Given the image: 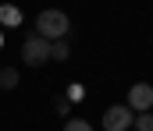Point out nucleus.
Masks as SVG:
<instances>
[{
    "instance_id": "20e7f679",
    "label": "nucleus",
    "mask_w": 153,
    "mask_h": 131,
    "mask_svg": "<svg viewBox=\"0 0 153 131\" xmlns=\"http://www.w3.org/2000/svg\"><path fill=\"white\" fill-rule=\"evenodd\" d=\"M132 121H135V113L128 106H111L103 113V128L107 131H125V128H132Z\"/></svg>"
},
{
    "instance_id": "9b49d317",
    "label": "nucleus",
    "mask_w": 153,
    "mask_h": 131,
    "mask_svg": "<svg viewBox=\"0 0 153 131\" xmlns=\"http://www.w3.org/2000/svg\"><path fill=\"white\" fill-rule=\"evenodd\" d=\"M0 46H4V36H0Z\"/></svg>"
},
{
    "instance_id": "6e6552de",
    "label": "nucleus",
    "mask_w": 153,
    "mask_h": 131,
    "mask_svg": "<svg viewBox=\"0 0 153 131\" xmlns=\"http://www.w3.org/2000/svg\"><path fill=\"white\" fill-rule=\"evenodd\" d=\"M139 131H153V113H135V121H132Z\"/></svg>"
},
{
    "instance_id": "0eeeda50",
    "label": "nucleus",
    "mask_w": 153,
    "mask_h": 131,
    "mask_svg": "<svg viewBox=\"0 0 153 131\" xmlns=\"http://www.w3.org/2000/svg\"><path fill=\"white\" fill-rule=\"evenodd\" d=\"M18 85V71H14V67H4V71H0V89H14Z\"/></svg>"
},
{
    "instance_id": "39448f33",
    "label": "nucleus",
    "mask_w": 153,
    "mask_h": 131,
    "mask_svg": "<svg viewBox=\"0 0 153 131\" xmlns=\"http://www.w3.org/2000/svg\"><path fill=\"white\" fill-rule=\"evenodd\" d=\"M0 25H7V29L22 25V11H18L14 4H4V7H0Z\"/></svg>"
},
{
    "instance_id": "423d86ee",
    "label": "nucleus",
    "mask_w": 153,
    "mask_h": 131,
    "mask_svg": "<svg viewBox=\"0 0 153 131\" xmlns=\"http://www.w3.org/2000/svg\"><path fill=\"white\" fill-rule=\"evenodd\" d=\"M68 53H71V50H68V39L50 43V57H53V60H68Z\"/></svg>"
},
{
    "instance_id": "f03ea898",
    "label": "nucleus",
    "mask_w": 153,
    "mask_h": 131,
    "mask_svg": "<svg viewBox=\"0 0 153 131\" xmlns=\"http://www.w3.org/2000/svg\"><path fill=\"white\" fill-rule=\"evenodd\" d=\"M132 113H150V106H153V85L150 82H139V85H132L128 89V103H125Z\"/></svg>"
},
{
    "instance_id": "f257e3e1",
    "label": "nucleus",
    "mask_w": 153,
    "mask_h": 131,
    "mask_svg": "<svg viewBox=\"0 0 153 131\" xmlns=\"http://www.w3.org/2000/svg\"><path fill=\"white\" fill-rule=\"evenodd\" d=\"M68 29H71V21H68L64 11H43V14L36 18V36H39V39H46V43L64 39Z\"/></svg>"
},
{
    "instance_id": "1a4fd4ad",
    "label": "nucleus",
    "mask_w": 153,
    "mask_h": 131,
    "mask_svg": "<svg viewBox=\"0 0 153 131\" xmlns=\"http://www.w3.org/2000/svg\"><path fill=\"white\" fill-rule=\"evenodd\" d=\"M64 131H93V128H89V121H82V117H71V121L64 124Z\"/></svg>"
},
{
    "instance_id": "9d476101",
    "label": "nucleus",
    "mask_w": 153,
    "mask_h": 131,
    "mask_svg": "<svg viewBox=\"0 0 153 131\" xmlns=\"http://www.w3.org/2000/svg\"><path fill=\"white\" fill-rule=\"evenodd\" d=\"M64 99H68V103H71V99H82V85H71V89H68V96H64Z\"/></svg>"
},
{
    "instance_id": "7ed1b4c3",
    "label": "nucleus",
    "mask_w": 153,
    "mask_h": 131,
    "mask_svg": "<svg viewBox=\"0 0 153 131\" xmlns=\"http://www.w3.org/2000/svg\"><path fill=\"white\" fill-rule=\"evenodd\" d=\"M22 60H25L29 67H39L43 60H50V43L39 39V36H29L25 46H22Z\"/></svg>"
}]
</instances>
